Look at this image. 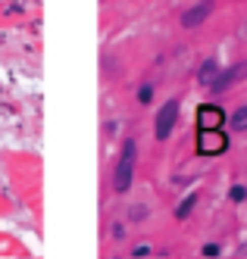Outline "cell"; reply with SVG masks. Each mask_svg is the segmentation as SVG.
I'll list each match as a JSON object with an SVG mask.
<instances>
[{
    "label": "cell",
    "instance_id": "6da1fadb",
    "mask_svg": "<svg viewBox=\"0 0 247 259\" xmlns=\"http://www.w3.org/2000/svg\"><path fill=\"white\" fill-rule=\"evenodd\" d=\"M135 165H138V144L135 141H125L119 162L113 169V191L116 194H128L131 191V181H135Z\"/></svg>",
    "mask_w": 247,
    "mask_h": 259
},
{
    "label": "cell",
    "instance_id": "7a4b0ae2",
    "mask_svg": "<svg viewBox=\"0 0 247 259\" xmlns=\"http://www.w3.org/2000/svg\"><path fill=\"white\" fill-rule=\"evenodd\" d=\"M179 116H182V103L172 97V100H166L160 109H157V119H154V138L163 144L172 138L175 132V125H179Z\"/></svg>",
    "mask_w": 247,
    "mask_h": 259
},
{
    "label": "cell",
    "instance_id": "3957f363",
    "mask_svg": "<svg viewBox=\"0 0 247 259\" xmlns=\"http://www.w3.org/2000/svg\"><path fill=\"white\" fill-rule=\"evenodd\" d=\"M229 150V135L222 128H197V153L200 156H222Z\"/></svg>",
    "mask_w": 247,
    "mask_h": 259
},
{
    "label": "cell",
    "instance_id": "277c9868",
    "mask_svg": "<svg viewBox=\"0 0 247 259\" xmlns=\"http://www.w3.org/2000/svg\"><path fill=\"white\" fill-rule=\"evenodd\" d=\"M225 122H229V116H225V109L219 103L197 106V128H222Z\"/></svg>",
    "mask_w": 247,
    "mask_h": 259
},
{
    "label": "cell",
    "instance_id": "5b68a950",
    "mask_svg": "<svg viewBox=\"0 0 247 259\" xmlns=\"http://www.w3.org/2000/svg\"><path fill=\"white\" fill-rule=\"evenodd\" d=\"M244 78H247V63H238V66H232V69H219V75H216V81L210 84V91L222 94V91H229L232 84H238V81H244Z\"/></svg>",
    "mask_w": 247,
    "mask_h": 259
},
{
    "label": "cell",
    "instance_id": "8992f818",
    "mask_svg": "<svg viewBox=\"0 0 247 259\" xmlns=\"http://www.w3.org/2000/svg\"><path fill=\"white\" fill-rule=\"evenodd\" d=\"M210 13H213V0H197L194 7H188L182 13V28H197V25H203L206 19H210Z\"/></svg>",
    "mask_w": 247,
    "mask_h": 259
},
{
    "label": "cell",
    "instance_id": "52a82bcc",
    "mask_svg": "<svg viewBox=\"0 0 247 259\" xmlns=\"http://www.w3.org/2000/svg\"><path fill=\"white\" fill-rule=\"evenodd\" d=\"M216 75H219V66H216V60H203V63H200V69H197V81L210 88V84L216 81Z\"/></svg>",
    "mask_w": 247,
    "mask_h": 259
},
{
    "label": "cell",
    "instance_id": "ba28073f",
    "mask_svg": "<svg viewBox=\"0 0 247 259\" xmlns=\"http://www.w3.org/2000/svg\"><path fill=\"white\" fill-rule=\"evenodd\" d=\"M229 128H232V132H247V103H241L235 113L229 116Z\"/></svg>",
    "mask_w": 247,
    "mask_h": 259
},
{
    "label": "cell",
    "instance_id": "9c48e42d",
    "mask_svg": "<svg viewBox=\"0 0 247 259\" xmlns=\"http://www.w3.org/2000/svg\"><path fill=\"white\" fill-rule=\"evenodd\" d=\"M194 206H197V194H188L179 206H175V219L179 222H185V219H191V212H194Z\"/></svg>",
    "mask_w": 247,
    "mask_h": 259
},
{
    "label": "cell",
    "instance_id": "30bf717a",
    "mask_svg": "<svg viewBox=\"0 0 247 259\" xmlns=\"http://www.w3.org/2000/svg\"><path fill=\"white\" fill-rule=\"evenodd\" d=\"M150 215V206H144V203H135V206H128V219L131 222H144Z\"/></svg>",
    "mask_w": 247,
    "mask_h": 259
},
{
    "label": "cell",
    "instance_id": "8fae6325",
    "mask_svg": "<svg viewBox=\"0 0 247 259\" xmlns=\"http://www.w3.org/2000/svg\"><path fill=\"white\" fill-rule=\"evenodd\" d=\"M150 100H154V84H141V88H138V103L147 106Z\"/></svg>",
    "mask_w": 247,
    "mask_h": 259
},
{
    "label": "cell",
    "instance_id": "7c38bea8",
    "mask_svg": "<svg viewBox=\"0 0 247 259\" xmlns=\"http://www.w3.org/2000/svg\"><path fill=\"white\" fill-rule=\"evenodd\" d=\"M229 197H232V203H244L247 200V188L244 184H235V188L229 191Z\"/></svg>",
    "mask_w": 247,
    "mask_h": 259
},
{
    "label": "cell",
    "instance_id": "4fadbf2b",
    "mask_svg": "<svg viewBox=\"0 0 247 259\" xmlns=\"http://www.w3.org/2000/svg\"><path fill=\"white\" fill-rule=\"evenodd\" d=\"M113 237H116V240H125V222H116V225H113Z\"/></svg>",
    "mask_w": 247,
    "mask_h": 259
},
{
    "label": "cell",
    "instance_id": "5bb4252c",
    "mask_svg": "<svg viewBox=\"0 0 247 259\" xmlns=\"http://www.w3.org/2000/svg\"><path fill=\"white\" fill-rule=\"evenodd\" d=\"M154 250H150L147 244H138V247H131V256H150Z\"/></svg>",
    "mask_w": 247,
    "mask_h": 259
},
{
    "label": "cell",
    "instance_id": "9a60e30c",
    "mask_svg": "<svg viewBox=\"0 0 247 259\" xmlns=\"http://www.w3.org/2000/svg\"><path fill=\"white\" fill-rule=\"evenodd\" d=\"M219 253H222L219 244H206V247H203V256H219Z\"/></svg>",
    "mask_w": 247,
    "mask_h": 259
},
{
    "label": "cell",
    "instance_id": "2e32d148",
    "mask_svg": "<svg viewBox=\"0 0 247 259\" xmlns=\"http://www.w3.org/2000/svg\"><path fill=\"white\" fill-rule=\"evenodd\" d=\"M238 256H247V240H244V247L238 250Z\"/></svg>",
    "mask_w": 247,
    "mask_h": 259
}]
</instances>
